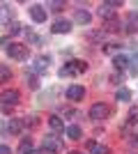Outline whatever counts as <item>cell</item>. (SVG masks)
<instances>
[{
    "label": "cell",
    "mask_w": 138,
    "mask_h": 154,
    "mask_svg": "<svg viewBox=\"0 0 138 154\" xmlns=\"http://www.w3.org/2000/svg\"><path fill=\"white\" fill-rule=\"evenodd\" d=\"M28 154H39V152H35V149H30V152H28Z\"/></svg>",
    "instance_id": "obj_33"
},
{
    "label": "cell",
    "mask_w": 138,
    "mask_h": 154,
    "mask_svg": "<svg viewBox=\"0 0 138 154\" xmlns=\"http://www.w3.org/2000/svg\"><path fill=\"white\" fill-rule=\"evenodd\" d=\"M39 154H53V152H48V149H44V147H41V152Z\"/></svg>",
    "instance_id": "obj_32"
},
{
    "label": "cell",
    "mask_w": 138,
    "mask_h": 154,
    "mask_svg": "<svg viewBox=\"0 0 138 154\" xmlns=\"http://www.w3.org/2000/svg\"><path fill=\"white\" fill-rule=\"evenodd\" d=\"M0 154H12V149L7 147V145H0Z\"/></svg>",
    "instance_id": "obj_30"
},
{
    "label": "cell",
    "mask_w": 138,
    "mask_h": 154,
    "mask_svg": "<svg viewBox=\"0 0 138 154\" xmlns=\"http://www.w3.org/2000/svg\"><path fill=\"white\" fill-rule=\"evenodd\" d=\"M108 117V106L101 101L92 103L90 106V120H94V122H101V120H106Z\"/></svg>",
    "instance_id": "obj_4"
},
{
    "label": "cell",
    "mask_w": 138,
    "mask_h": 154,
    "mask_svg": "<svg viewBox=\"0 0 138 154\" xmlns=\"http://www.w3.org/2000/svg\"><path fill=\"white\" fill-rule=\"evenodd\" d=\"M37 124H39V117H37V115H30V117H26V120H23V127H30V129H35Z\"/></svg>",
    "instance_id": "obj_23"
},
{
    "label": "cell",
    "mask_w": 138,
    "mask_h": 154,
    "mask_svg": "<svg viewBox=\"0 0 138 154\" xmlns=\"http://www.w3.org/2000/svg\"><path fill=\"white\" fill-rule=\"evenodd\" d=\"M65 2H60V0H53L51 5H48V9H51V12H62V9H65Z\"/></svg>",
    "instance_id": "obj_25"
},
{
    "label": "cell",
    "mask_w": 138,
    "mask_h": 154,
    "mask_svg": "<svg viewBox=\"0 0 138 154\" xmlns=\"http://www.w3.org/2000/svg\"><path fill=\"white\" fill-rule=\"evenodd\" d=\"M131 145H136V147H138V134H136V136L131 138Z\"/></svg>",
    "instance_id": "obj_31"
},
{
    "label": "cell",
    "mask_w": 138,
    "mask_h": 154,
    "mask_svg": "<svg viewBox=\"0 0 138 154\" xmlns=\"http://www.w3.org/2000/svg\"><path fill=\"white\" fill-rule=\"evenodd\" d=\"M14 9L9 5H0V26H12Z\"/></svg>",
    "instance_id": "obj_10"
},
{
    "label": "cell",
    "mask_w": 138,
    "mask_h": 154,
    "mask_svg": "<svg viewBox=\"0 0 138 154\" xmlns=\"http://www.w3.org/2000/svg\"><path fill=\"white\" fill-rule=\"evenodd\" d=\"M21 129H23V122H21V120H9V131H12V134H19Z\"/></svg>",
    "instance_id": "obj_24"
},
{
    "label": "cell",
    "mask_w": 138,
    "mask_h": 154,
    "mask_svg": "<svg viewBox=\"0 0 138 154\" xmlns=\"http://www.w3.org/2000/svg\"><path fill=\"white\" fill-rule=\"evenodd\" d=\"M28 85H30L32 90H37V88H39V78L37 76H28Z\"/></svg>",
    "instance_id": "obj_28"
},
{
    "label": "cell",
    "mask_w": 138,
    "mask_h": 154,
    "mask_svg": "<svg viewBox=\"0 0 138 154\" xmlns=\"http://www.w3.org/2000/svg\"><path fill=\"white\" fill-rule=\"evenodd\" d=\"M12 76H14V74H12V69H9L7 64H0V83H7Z\"/></svg>",
    "instance_id": "obj_19"
},
{
    "label": "cell",
    "mask_w": 138,
    "mask_h": 154,
    "mask_svg": "<svg viewBox=\"0 0 138 154\" xmlns=\"http://www.w3.org/2000/svg\"><path fill=\"white\" fill-rule=\"evenodd\" d=\"M87 149H90L92 154H108V147H106V145H97L94 140H87Z\"/></svg>",
    "instance_id": "obj_17"
},
{
    "label": "cell",
    "mask_w": 138,
    "mask_h": 154,
    "mask_svg": "<svg viewBox=\"0 0 138 154\" xmlns=\"http://www.w3.org/2000/svg\"><path fill=\"white\" fill-rule=\"evenodd\" d=\"M115 7H122V2H120V0L104 2V5H99V12H97V14H99L104 21H108V19H113V9H115Z\"/></svg>",
    "instance_id": "obj_6"
},
{
    "label": "cell",
    "mask_w": 138,
    "mask_h": 154,
    "mask_svg": "<svg viewBox=\"0 0 138 154\" xmlns=\"http://www.w3.org/2000/svg\"><path fill=\"white\" fill-rule=\"evenodd\" d=\"M85 71H87L85 60H69L67 67L60 69V76H76V74H85Z\"/></svg>",
    "instance_id": "obj_2"
},
{
    "label": "cell",
    "mask_w": 138,
    "mask_h": 154,
    "mask_svg": "<svg viewBox=\"0 0 138 154\" xmlns=\"http://www.w3.org/2000/svg\"><path fill=\"white\" fill-rule=\"evenodd\" d=\"M127 122H129V124H138V106H131V108H129Z\"/></svg>",
    "instance_id": "obj_22"
},
{
    "label": "cell",
    "mask_w": 138,
    "mask_h": 154,
    "mask_svg": "<svg viewBox=\"0 0 138 154\" xmlns=\"http://www.w3.org/2000/svg\"><path fill=\"white\" fill-rule=\"evenodd\" d=\"M30 19H32L35 23H44V21H46L44 5H30Z\"/></svg>",
    "instance_id": "obj_9"
},
{
    "label": "cell",
    "mask_w": 138,
    "mask_h": 154,
    "mask_svg": "<svg viewBox=\"0 0 138 154\" xmlns=\"http://www.w3.org/2000/svg\"><path fill=\"white\" fill-rule=\"evenodd\" d=\"M9 32H12V35H21V32H23V26H21V23H12V26H9Z\"/></svg>",
    "instance_id": "obj_26"
},
{
    "label": "cell",
    "mask_w": 138,
    "mask_h": 154,
    "mask_svg": "<svg viewBox=\"0 0 138 154\" xmlns=\"http://www.w3.org/2000/svg\"><path fill=\"white\" fill-rule=\"evenodd\" d=\"M74 21L81 23V26H87L92 21V16H90V12H85V9H76V12H74Z\"/></svg>",
    "instance_id": "obj_15"
},
{
    "label": "cell",
    "mask_w": 138,
    "mask_h": 154,
    "mask_svg": "<svg viewBox=\"0 0 138 154\" xmlns=\"http://www.w3.org/2000/svg\"><path fill=\"white\" fill-rule=\"evenodd\" d=\"M85 97V88L83 85H69L67 88V99L69 101H81Z\"/></svg>",
    "instance_id": "obj_8"
},
{
    "label": "cell",
    "mask_w": 138,
    "mask_h": 154,
    "mask_svg": "<svg viewBox=\"0 0 138 154\" xmlns=\"http://www.w3.org/2000/svg\"><path fill=\"white\" fill-rule=\"evenodd\" d=\"M41 147L48 149V152H53V154H58V152H62V140H60L55 134H48L44 140H41Z\"/></svg>",
    "instance_id": "obj_5"
},
{
    "label": "cell",
    "mask_w": 138,
    "mask_h": 154,
    "mask_svg": "<svg viewBox=\"0 0 138 154\" xmlns=\"http://www.w3.org/2000/svg\"><path fill=\"white\" fill-rule=\"evenodd\" d=\"M118 30H122V21L120 19H108V21H104V32H118Z\"/></svg>",
    "instance_id": "obj_14"
},
{
    "label": "cell",
    "mask_w": 138,
    "mask_h": 154,
    "mask_svg": "<svg viewBox=\"0 0 138 154\" xmlns=\"http://www.w3.org/2000/svg\"><path fill=\"white\" fill-rule=\"evenodd\" d=\"M5 53L9 55V58H14V60H19V62H23V60H28L30 58V48H28L26 44H16V42H9V44L5 46Z\"/></svg>",
    "instance_id": "obj_1"
},
{
    "label": "cell",
    "mask_w": 138,
    "mask_h": 154,
    "mask_svg": "<svg viewBox=\"0 0 138 154\" xmlns=\"http://www.w3.org/2000/svg\"><path fill=\"white\" fill-rule=\"evenodd\" d=\"M26 37H28V42H30V44H39V42H41V39L37 37V35H35V32H30V30L26 32Z\"/></svg>",
    "instance_id": "obj_27"
},
{
    "label": "cell",
    "mask_w": 138,
    "mask_h": 154,
    "mask_svg": "<svg viewBox=\"0 0 138 154\" xmlns=\"http://www.w3.org/2000/svg\"><path fill=\"white\" fill-rule=\"evenodd\" d=\"M48 64H51V58L48 55H39V58L32 60V71L35 74H44V71H48Z\"/></svg>",
    "instance_id": "obj_7"
},
{
    "label": "cell",
    "mask_w": 138,
    "mask_h": 154,
    "mask_svg": "<svg viewBox=\"0 0 138 154\" xmlns=\"http://www.w3.org/2000/svg\"><path fill=\"white\" fill-rule=\"evenodd\" d=\"M67 136H69L72 140H81V136H83V131H81V127L72 124V127H67Z\"/></svg>",
    "instance_id": "obj_18"
},
{
    "label": "cell",
    "mask_w": 138,
    "mask_h": 154,
    "mask_svg": "<svg viewBox=\"0 0 138 154\" xmlns=\"http://www.w3.org/2000/svg\"><path fill=\"white\" fill-rule=\"evenodd\" d=\"M115 99H118V101H129V99H131V92H129V88H120V90L115 92Z\"/></svg>",
    "instance_id": "obj_20"
},
{
    "label": "cell",
    "mask_w": 138,
    "mask_h": 154,
    "mask_svg": "<svg viewBox=\"0 0 138 154\" xmlns=\"http://www.w3.org/2000/svg\"><path fill=\"white\" fill-rule=\"evenodd\" d=\"M113 64H115V69L124 71V69H129V64H131V60L127 58V55H122V53H118V55H113Z\"/></svg>",
    "instance_id": "obj_13"
},
{
    "label": "cell",
    "mask_w": 138,
    "mask_h": 154,
    "mask_svg": "<svg viewBox=\"0 0 138 154\" xmlns=\"http://www.w3.org/2000/svg\"><path fill=\"white\" fill-rule=\"evenodd\" d=\"M120 44H104V53H113Z\"/></svg>",
    "instance_id": "obj_29"
},
{
    "label": "cell",
    "mask_w": 138,
    "mask_h": 154,
    "mask_svg": "<svg viewBox=\"0 0 138 154\" xmlns=\"http://www.w3.org/2000/svg\"><path fill=\"white\" fill-rule=\"evenodd\" d=\"M69 154H81V152H69Z\"/></svg>",
    "instance_id": "obj_34"
},
{
    "label": "cell",
    "mask_w": 138,
    "mask_h": 154,
    "mask_svg": "<svg viewBox=\"0 0 138 154\" xmlns=\"http://www.w3.org/2000/svg\"><path fill=\"white\" fill-rule=\"evenodd\" d=\"M69 30H72V23L65 21V19L55 21V23L51 26V32H55V35H65V32H69Z\"/></svg>",
    "instance_id": "obj_12"
},
{
    "label": "cell",
    "mask_w": 138,
    "mask_h": 154,
    "mask_svg": "<svg viewBox=\"0 0 138 154\" xmlns=\"http://www.w3.org/2000/svg\"><path fill=\"white\" fill-rule=\"evenodd\" d=\"M48 127H51L53 134H60V131H65V124H62V120H60L58 115H51V117H48Z\"/></svg>",
    "instance_id": "obj_16"
},
{
    "label": "cell",
    "mask_w": 138,
    "mask_h": 154,
    "mask_svg": "<svg viewBox=\"0 0 138 154\" xmlns=\"http://www.w3.org/2000/svg\"><path fill=\"white\" fill-rule=\"evenodd\" d=\"M30 149H35L32 140H30V138H23V140H21V147H19V154H28Z\"/></svg>",
    "instance_id": "obj_21"
},
{
    "label": "cell",
    "mask_w": 138,
    "mask_h": 154,
    "mask_svg": "<svg viewBox=\"0 0 138 154\" xmlns=\"http://www.w3.org/2000/svg\"><path fill=\"white\" fill-rule=\"evenodd\" d=\"M122 30L129 32V35L138 32V12H131V14H129V19H127V23L122 26Z\"/></svg>",
    "instance_id": "obj_11"
},
{
    "label": "cell",
    "mask_w": 138,
    "mask_h": 154,
    "mask_svg": "<svg viewBox=\"0 0 138 154\" xmlns=\"http://www.w3.org/2000/svg\"><path fill=\"white\" fill-rule=\"evenodd\" d=\"M19 101H21L19 90H2L0 92V103H2L5 108H12V106H16Z\"/></svg>",
    "instance_id": "obj_3"
}]
</instances>
